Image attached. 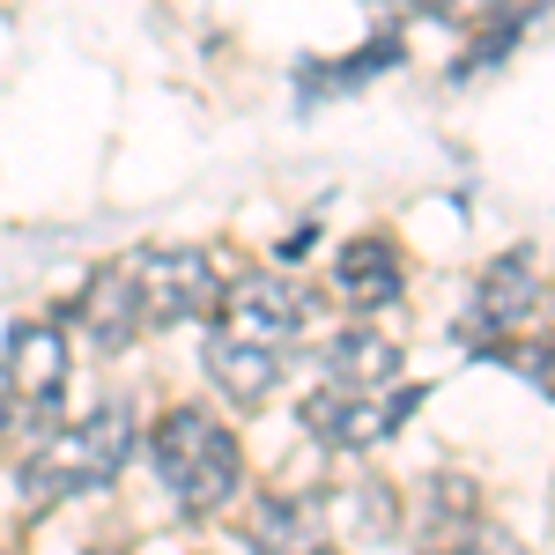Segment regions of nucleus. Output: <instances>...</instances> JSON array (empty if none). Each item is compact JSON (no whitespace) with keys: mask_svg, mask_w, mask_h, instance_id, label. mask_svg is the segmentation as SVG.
Listing matches in <instances>:
<instances>
[{"mask_svg":"<svg viewBox=\"0 0 555 555\" xmlns=\"http://www.w3.org/2000/svg\"><path fill=\"white\" fill-rule=\"evenodd\" d=\"M133 297H141V326H185V319H208L222 304V274L193 245L141 253L133 259Z\"/></svg>","mask_w":555,"mask_h":555,"instance_id":"obj_3","label":"nucleus"},{"mask_svg":"<svg viewBox=\"0 0 555 555\" xmlns=\"http://www.w3.org/2000/svg\"><path fill=\"white\" fill-rule=\"evenodd\" d=\"M8 385L23 392V408L44 415V408H60V385H67V334L52 326V319H23L15 334H8Z\"/></svg>","mask_w":555,"mask_h":555,"instance_id":"obj_7","label":"nucleus"},{"mask_svg":"<svg viewBox=\"0 0 555 555\" xmlns=\"http://www.w3.org/2000/svg\"><path fill=\"white\" fill-rule=\"evenodd\" d=\"M408 60V44L392 38H371L356 60H326V67H304V96H341V89H363V75H385V67H400Z\"/></svg>","mask_w":555,"mask_h":555,"instance_id":"obj_13","label":"nucleus"},{"mask_svg":"<svg viewBox=\"0 0 555 555\" xmlns=\"http://www.w3.org/2000/svg\"><path fill=\"white\" fill-rule=\"evenodd\" d=\"M208 378L222 385L237 408H259V400L274 392V378H282V356H274V348L237 341L230 326H215V334H208Z\"/></svg>","mask_w":555,"mask_h":555,"instance_id":"obj_10","label":"nucleus"},{"mask_svg":"<svg viewBox=\"0 0 555 555\" xmlns=\"http://www.w3.org/2000/svg\"><path fill=\"white\" fill-rule=\"evenodd\" d=\"M415 385H385V392H341V385H319V392H304V429L319 437V444H334V452H356V444H385L392 429L415 415Z\"/></svg>","mask_w":555,"mask_h":555,"instance_id":"obj_4","label":"nucleus"},{"mask_svg":"<svg viewBox=\"0 0 555 555\" xmlns=\"http://www.w3.org/2000/svg\"><path fill=\"white\" fill-rule=\"evenodd\" d=\"M127 460H133V415L112 400V408L82 415L75 429H52L38 452L23 460V496H30V504L89 496V489H104Z\"/></svg>","mask_w":555,"mask_h":555,"instance_id":"obj_2","label":"nucleus"},{"mask_svg":"<svg viewBox=\"0 0 555 555\" xmlns=\"http://www.w3.org/2000/svg\"><path fill=\"white\" fill-rule=\"evenodd\" d=\"M460 555H526V548H518L512 533H496V526H474L467 541H460Z\"/></svg>","mask_w":555,"mask_h":555,"instance_id":"obj_15","label":"nucleus"},{"mask_svg":"<svg viewBox=\"0 0 555 555\" xmlns=\"http://www.w3.org/2000/svg\"><path fill=\"white\" fill-rule=\"evenodd\" d=\"M15 423H30V408H23V392H15V385H8V371H0V437H8Z\"/></svg>","mask_w":555,"mask_h":555,"instance_id":"obj_16","label":"nucleus"},{"mask_svg":"<svg viewBox=\"0 0 555 555\" xmlns=\"http://www.w3.org/2000/svg\"><path fill=\"white\" fill-rule=\"evenodd\" d=\"M518 38H526V15H496V23H489V30H481V38H474L467 52H460V67H452V82H474L481 67H496V60H504V52H512Z\"/></svg>","mask_w":555,"mask_h":555,"instance_id":"obj_14","label":"nucleus"},{"mask_svg":"<svg viewBox=\"0 0 555 555\" xmlns=\"http://www.w3.org/2000/svg\"><path fill=\"white\" fill-rule=\"evenodd\" d=\"M149 460H156V474H164V489L178 496L185 518H208L237 496V437L208 408H171L149 429Z\"/></svg>","mask_w":555,"mask_h":555,"instance_id":"obj_1","label":"nucleus"},{"mask_svg":"<svg viewBox=\"0 0 555 555\" xmlns=\"http://www.w3.org/2000/svg\"><path fill=\"white\" fill-rule=\"evenodd\" d=\"M75 319H82V334L96 348H127L133 326H141V297H133V267H104V274H89L82 304H75Z\"/></svg>","mask_w":555,"mask_h":555,"instance_id":"obj_9","label":"nucleus"},{"mask_svg":"<svg viewBox=\"0 0 555 555\" xmlns=\"http://www.w3.org/2000/svg\"><path fill=\"white\" fill-rule=\"evenodd\" d=\"M533 304H541V267H533V253L489 259V267H481V282H474V319L460 326V341L489 348L496 334H518V326L533 319Z\"/></svg>","mask_w":555,"mask_h":555,"instance_id":"obj_6","label":"nucleus"},{"mask_svg":"<svg viewBox=\"0 0 555 555\" xmlns=\"http://www.w3.org/2000/svg\"><path fill=\"white\" fill-rule=\"evenodd\" d=\"M334 289H341L356 311L392 304L400 297V259H392V245H385V237H356V245H341V253H334Z\"/></svg>","mask_w":555,"mask_h":555,"instance_id":"obj_12","label":"nucleus"},{"mask_svg":"<svg viewBox=\"0 0 555 555\" xmlns=\"http://www.w3.org/2000/svg\"><path fill=\"white\" fill-rule=\"evenodd\" d=\"M319 311V297L304 289V282H289V267L282 274H245V282H230V334L253 348H282L304 334V319Z\"/></svg>","mask_w":555,"mask_h":555,"instance_id":"obj_5","label":"nucleus"},{"mask_svg":"<svg viewBox=\"0 0 555 555\" xmlns=\"http://www.w3.org/2000/svg\"><path fill=\"white\" fill-rule=\"evenodd\" d=\"M400 378V348L371 334V326H348L334 334L326 348V385H341V392H385V385Z\"/></svg>","mask_w":555,"mask_h":555,"instance_id":"obj_11","label":"nucleus"},{"mask_svg":"<svg viewBox=\"0 0 555 555\" xmlns=\"http://www.w3.org/2000/svg\"><path fill=\"white\" fill-rule=\"evenodd\" d=\"M408 8H415V15H467L474 0H408Z\"/></svg>","mask_w":555,"mask_h":555,"instance_id":"obj_17","label":"nucleus"},{"mask_svg":"<svg viewBox=\"0 0 555 555\" xmlns=\"http://www.w3.org/2000/svg\"><path fill=\"white\" fill-rule=\"evenodd\" d=\"M245 541L253 555H326V512L311 496H259Z\"/></svg>","mask_w":555,"mask_h":555,"instance_id":"obj_8","label":"nucleus"}]
</instances>
